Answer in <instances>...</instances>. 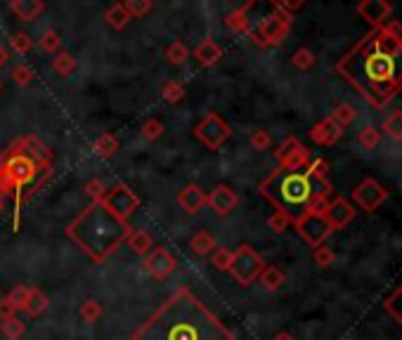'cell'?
<instances>
[{
    "label": "cell",
    "mask_w": 402,
    "mask_h": 340,
    "mask_svg": "<svg viewBox=\"0 0 402 340\" xmlns=\"http://www.w3.org/2000/svg\"><path fill=\"white\" fill-rule=\"evenodd\" d=\"M175 201H178V205L185 212L194 215V212H199L203 205H206V194H203V189L199 184H187V187L180 189V194Z\"/></svg>",
    "instance_id": "cell-19"
},
{
    "label": "cell",
    "mask_w": 402,
    "mask_h": 340,
    "mask_svg": "<svg viewBox=\"0 0 402 340\" xmlns=\"http://www.w3.org/2000/svg\"><path fill=\"white\" fill-rule=\"evenodd\" d=\"M194 60L201 64V67H213V64L220 62V57H223V47H220V42H216V40H201L199 45L194 47Z\"/></svg>",
    "instance_id": "cell-22"
},
{
    "label": "cell",
    "mask_w": 402,
    "mask_h": 340,
    "mask_svg": "<svg viewBox=\"0 0 402 340\" xmlns=\"http://www.w3.org/2000/svg\"><path fill=\"white\" fill-rule=\"evenodd\" d=\"M29 290H31V286H26V283H17V286L12 288L5 298H8V302L19 312V310H24L26 298H29Z\"/></svg>",
    "instance_id": "cell-39"
},
{
    "label": "cell",
    "mask_w": 402,
    "mask_h": 340,
    "mask_svg": "<svg viewBox=\"0 0 402 340\" xmlns=\"http://www.w3.org/2000/svg\"><path fill=\"white\" fill-rule=\"evenodd\" d=\"M306 173L313 175V177H320V180H327V175H329V163L324 161V159H310Z\"/></svg>",
    "instance_id": "cell-50"
},
{
    "label": "cell",
    "mask_w": 402,
    "mask_h": 340,
    "mask_svg": "<svg viewBox=\"0 0 402 340\" xmlns=\"http://www.w3.org/2000/svg\"><path fill=\"white\" fill-rule=\"evenodd\" d=\"M294 227L298 232V237L313 248L322 246L329 234L334 232L327 220H324V215H317V212H303V215L294 220Z\"/></svg>",
    "instance_id": "cell-10"
},
{
    "label": "cell",
    "mask_w": 402,
    "mask_h": 340,
    "mask_svg": "<svg viewBox=\"0 0 402 340\" xmlns=\"http://www.w3.org/2000/svg\"><path fill=\"white\" fill-rule=\"evenodd\" d=\"M10 47L15 50L17 55H26L29 50L33 47V38L26 31H17L15 35L10 38Z\"/></svg>",
    "instance_id": "cell-45"
},
{
    "label": "cell",
    "mask_w": 402,
    "mask_h": 340,
    "mask_svg": "<svg viewBox=\"0 0 402 340\" xmlns=\"http://www.w3.org/2000/svg\"><path fill=\"white\" fill-rule=\"evenodd\" d=\"M104 208H109L118 220L128 222V217L140 208V198L125 182H116L114 187L107 189V194L102 198Z\"/></svg>",
    "instance_id": "cell-9"
},
{
    "label": "cell",
    "mask_w": 402,
    "mask_h": 340,
    "mask_svg": "<svg viewBox=\"0 0 402 340\" xmlns=\"http://www.w3.org/2000/svg\"><path fill=\"white\" fill-rule=\"evenodd\" d=\"M0 333H3L5 340H19L26 333V324L19 317H10L0 322Z\"/></svg>",
    "instance_id": "cell-29"
},
{
    "label": "cell",
    "mask_w": 402,
    "mask_h": 340,
    "mask_svg": "<svg viewBox=\"0 0 402 340\" xmlns=\"http://www.w3.org/2000/svg\"><path fill=\"white\" fill-rule=\"evenodd\" d=\"M10 317H17V310L8 302V298H3V300H0V322Z\"/></svg>",
    "instance_id": "cell-51"
},
{
    "label": "cell",
    "mask_w": 402,
    "mask_h": 340,
    "mask_svg": "<svg viewBox=\"0 0 402 340\" xmlns=\"http://www.w3.org/2000/svg\"><path fill=\"white\" fill-rule=\"evenodd\" d=\"M123 7H125V12H128L130 19H143L154 10V3L152 0H125Z\"/></svg>",
    "instance_id": "cell-34"
},
{
    "label": "cell",
    "mask_w": 402,
    "mask_h": 340,
    "mask_svg": "<svg viewBox=\"0 0 402 340\" xmlns=\"http://www.w3.org/2000/svg\"><path fill=\"white\" fill-rule=\"evenodd\" d=\"M125 244H128V248L135 255H143L145 258V255L154 248V239L150 237V232L147 230H133L128 234V239H125Z\"/></svg>",
    "instance_id": "cell-23"
},
{
    "label": "cell",
    "mask_w": 402,
    "mask_h": 340,
    "mask_svg": "<svg viewBox=\"0 0 402 340\" xmlns=\"http://www.w3.org/2000/svg\"><path fill=\"white\" fill-rule=\"evenodd\" d=\"M166 60L173 64V67H180L189 60V47L182 40H173L171 45L166 47Z\"/></svg>",
    "instance_id": "cell-32"
},
{
    "label": "cell",
    "mask_w": 402,
    "mask_h": 340,
    "mask_svg": "<svg viewBox=\"0 0 402 340\" xmlns=\"http://www.w3.org/2000/svg\"><path fill=\"white\" fill-rule=\"evenodd\" d=\"M143 267H145V272L150 274L154 281H164V279H168V276L175 272V267H178V260H175L164 246H154L152 251L145 255Z\"/></svg>",
    "instance_id": "cell-12"
},
{
    "label": "cell",
    "mask_w": 402,
    "mask_h": 340,
    "mask_svg": "<svg viewBox=\"0 0 402 340\" xmlns=\"http://www.w3.org/2000/svg\"><path fill=\"white\" fill-rule=\"evenodd\" d=\"M189 246H192V251L196 253V255H211L218 248V244H216V237L211 232H206V230H199L194 234L192 239H189Z\"/></svg>",
    "instance_id": "cell-26"
},
{
    "label": "cell",
    "mask_w": 402,
    "mask_h": 340,
    "mask_svg": "<svg viewBox=\"0 0 402 340\" xmlns=\"http://www.w3.org/2000/svg\"><path fill=\"white\" fill-rule=\"evenodd\" d=\"M357 142H359V147L362 149H374V147H379V142H381V132L376 130V128H372V125H367L359 130L357 135Z\"/></svg>",
    "instance_id": "cell-44"
},
{
    "label": "cell",
    "mask_w": 402,
    "mask_h": 340,
    "mask_svg": "<svg viewBox=\"0 0 402 340\" xmlns=\"http://www.w3.org/2000/svg\"><path fill=\"white\" fill-rule=\"evenodd\" d=\"M384 307H386L388 314H391L395 322L402 326V286L395 290L391 298H388V300L384 302Z\"/></svg>",
    "instance_id": "cell-42"
},
{
    "label": "cell",
    "mask_w": 402,
    "mask_h": 340,
    "mask_svg": "<svg viewBox=\"0 0 402 340\" xmlns=\"http://www.w3.org/2000/svg\"><path fill=\"white\" fill-rule=\"evenodd\" d=\"M38 47L43 50V52H48V55H57V52H62V38H60V33L55 31V28H45V31L40 33V38H38Z\"/></svg>",
    "instance_id": "cell-30"
},
{
    "label": "cell",
    "mask_w": 402,
    "mask_h": 340,
    "mask_svg": "<svg viewBox=\"0 0 402 340\" xmlns=\"http://www.w3.org/2000/svg\"><path fill=\"white\" fill-rule=\"evenodd\" d=\"M400 24H402V21H400Z\"/></svg>",
    "instance_id": "cell-56"
},
{
    "label": "cell",
    "mask_w": 402,
    "mask_h": 340,
    "mask_svg": "<svg viewBox=\"0 0 402 340\" xmlns=\"http://www.w3.org/2000/svg\"><path fill=\"white\" fill-rule=\"evenodd\" d=\"M86 194L90 196V201H93V203H102L104 194H107V184H104L100 177H95V180H88L86 182Z\"/></svg>",
    "instance_id": "cell-47"
},
{
    "label": "cell",
    "mask_w": 402,
    "mask_h": 340,
    "mask_svg": "<svg viewBox=\"0 0 402 340\" xmlns=\"http://www.w3.org/2000/svg\"><path fill=\"white\" fill-rule=\"evenodd\" d=\"M249 142H251V147L256 149V152H267V149L272 147V137H270V132L263 130V128H258V130H253Z\"/></svg>",
    "instance_id": "cell-49"
},
{
    "label": "cell",
    "mask_w": 402,
    "mask_h": 340,
    "mask_svg": "<svg viewBox=\"0 0 402 340\" xmlns=\"http://www.w3.org/2000/svg\"><path fill=\"white\" fill-rule=\"evenodd\" d=\"M133 227L118 220L104 203H90L79 212V217L67 227V237L88 255L90 260L104 262L125 244Z\"/></svg>",
    "instance_id": "cell-3"
},
{
    "label": "cell",
    "mask_w": 402,
    "mask_h": 340,
    "mask_svg": "<svg viewBox=\"0 0 402 340\" xmlns=\"http://www.w3.org/2000/svg\"><path fill=\"white\" fill-rule=\"evenodd\" d=\"M50 307V298H48L40 288H31L29 290V298H26V305H24V312L29 317H40L43 312H48Z\"/></svg>",
    "instance_id": "cell-24"
},
{
    "label": "cell",
    "mask_w": 402,
    "mask_h": 340,
    "mask_svg": "<svg viewBox=\"0 0 402 340\" xmlns=\"http://www.w3.org/2000/svg\"><path fill=\"white\" fill-rule=\"evenodd\" d=\"M0 92H3V81H0Z\"/></svg>",
    "instance_id": "cell-55"
},
{
    "label": "cell",
    "mask_w": 402,
    "mask_h": 340,
    "mask_svg": "<svg viewBox=\"0 0 402 340\" xmlns=\"http://www.w3.org/2000/svg\"><path fill=\"white\" fill-rule=\"evenodd\" d=\"M260 196L267 198L277 210H284L294 220L303 215L308 203L315 198L313 180L306 170H272L263 182L258 184Z\"/></svg>",
    "instance_id": "cell-4"
},
{
    "label": "cell",
    "mask_w": 402,
    "mask_h": 340,
    "mask_svg": "<svg viewBox=\"0 0 402 340\" xmlns=\"http://www.w3.org/2000/svg\"><path fill=\"white\" fill-rule=\"evenodd\" d=\"M256 5V3H246L242 7H237V10L228 12V17H225V26L230 28L232 33H251V19H249V10Z\"/></svg>",
    "instance_id": "cell-20"
},
{
    "label": "cell",
    "mask_w": 402,
    "mask_h": 340,
    "mask_svg": "<svg viewBox=\"0 0 402 340\" xmlns=\"http://www.w3.org/2000/svg\"><path fill=\"white\" fill-rule=\"evenodd\" d=\"M384 132L395 142H402V111H393L391 116H386L384 120Z\"/></svg>",
    "instance_id": "cell-36"
},
{
    "label": "cell",
    "mask_w": 402,
    "mask_h": 340,
    "mask_svg": "<svg viewBox=\"0 0 402 340\" xmlns=\"http://www.w3.org/2000/svg\"><path fill=\"white\" fill-rule=\"evenodd\" d=\"M3 208H5V196L0 194V212H3Z\"/></svg>",
    "instance_id": "cell-54"
},
{
    "label": "cell",
    "mask_w": 402,
    "mask_h": 340,
    "mask_svg": "<svg viewBox=\"0 0 402 340\" xmlns=\"http://www.w3.org/2000/svg\"><path fill=\"white\" fill-rule=\"evenodd\" d=\"M291 225H294V217L286 215L284 210H274L272 215L267 217V227H270L274 234H284Z\"/></svg>",
    "instance_id": "cell-37"
},
{
    "label": "cell",
    "mask_w": 402,
    "mask_h": 340,
    "mask_svg": "<svg viewBox=\"0 0 402 340\" xmlns=\"http://www.w3.org/2000/svg\"><path fill=\"white\" fill-rule=\"evenodd\" d=\"M52 69H55V74H60V76L74 74L76 57L72 52H67V50H62V52H57V57H52Z\"/></svg>",
    "instance_id": "cell-31"
},
{
    "label": "cell",
    "mask_w": 402,
    "mask_h": 340,
    "mask_svg": "<svg viewBox=\"0 0 402 340\" xmlns=\"http://www.w3.org/2000/svg\"><path fill=\"white\" fill-rule=\"evenodd\" d=\"M0 166L5 168V173L10 175L12 184H15V205H17V217L15 225H19V210H22V196L24 191L31 187L33 182L40 177V166L31 159L29 154L19 147V142L15 140L12 144L0 154Z\"/></svg>",
    "instance_id": "cell-5"
},
{
    "label": "cell",
    "mask_w": 402,
    "mask_h": 340,
    "mask_svg": "<svg viewBox=\"0 0 402 340\" xmlns=\"http://www.w3.org/2000/svg\"><path fill=\"white\" fill-rule=\"evenodd\" d=\"M8 57H10V55H8V50H5L3 45H0V67H3V64L8 62Z\"/></svg>",
    "instance_id": "cell-53"
},
{
    "label": "cell",
    "mask_w": 402,
    "mask_h": 340,
    "mask_svg": "<svg viewBox=\"0 0 402 340\" xmlns=\"http://www.w3.org/2000/svg\"><path fill=\"white\" fill-rule=\"evenodd\" d=\"M206 203L211 205V210H213L216 215L225 217L239 205V194L235 189H230L228 184H218V187L206 196Z\"/></svg>",
    "instance_id": "cell-15"
},
{
    "label": "cell",
    "mask_w": 402,
    "mask_h": 340,
    "mask_svg": "<svg viewBox=\"0 0 402 340\" xmlns=\"http://www.w3.org/2000/svg\"><path fill=\"white\" fill-rule=\"evenodd\" d=\"M161 97H164V102L168 104H178L185 99V85L180 81H168L164 83V88H161Z\"/></svg>",
    "instance_id": "cell-33"
},
{
    "label": "cell",
    "mask_w": 402,
    "mask_h": 340,
    "mask_svg": "<svg viewBox=\"0 0 402 340\" xmlns=\"http://www.w3.org/2000/svg\"><path fill=\"white\" fill-rule=\"evenodd\" d=\"M388 198V191L384 189V184H379L374 177H367L357 184V189L352 191V201H355L359 208L372 212L376 210L381 203H384Z\"/></svg>",
    "instance_id": "cell-13"
},
{
    "label": "cell",
    "mask_w": 402,
    "mask_h": 340,
    "mask_svg": "<svg viewBox=\"0 0 402 340\" xmlns=\"http://www.w3.org/2000/svg\"><path fill=\"white\" fill-rule=\"evenodd\" d=\"M104 21L114 28V31H123L125 26L130 24V17H128V12H125V7L123 3H114V5H109L107 10H104Z\"/></svg>",
    "instance_id": "cell-25"
},
{
    "label": "cell",
    "mask_w": 402,
    "mask_h": 340,
    "mask_svg": "<svg viewBox=\"0 0 402 340\" xmlns=\"http://www.w3.org/2000/svg\"><path fill=\"white\" fill-rule=\"evenodd\" d=\"M17 142H19V147L38 163L40 170H52V152L45 142H40L36 135H24V137H19Z\"/></svg>",
    "instance_id": "cell-17"
},
{
    "label": "cell",
    "mask_w": 402,
    "mask_h": 340,
    "mask_svg": "<svg viewBox=\"0 0 402 340\" xmlns=\"http://www.w3.org/2000/svg\"><path fill=\"white\" fill-rule=\"evenodd\" d=\"M291 62H294V67H296V69L308 71V69H313V67H315V55L310 52L308 47H301V50H296V52H294Z\"/></svg>",
    "instance_id": "cell-46"
},
{
    "label": "cell",
    "mask_w": 402,
    "mask_h": 340,
    "mask_svg": "<svg viewBox=\"0 0 402 340\" xmlns=\"http://www.w3.org/2000/svg\"><path fill=\"white\" fill-rule=\"evenodd\" d=\"M258 281H260V286H263L265 290H279L281 283L286 281V276H284V272H281L279 267L265 265L263 272H260V276H258Z\"/></svg>",
    "instance_id": "cell-27"
},
{
    "label": "cell",
    "mask_w": 402,
    "mask_h": 340,
    "mask_svg": "<svg viewBox=\"0 0 402 340\" xmlns=\"http://www.w3.org/2000/svg\"><path fill=\"white\" fill-rule=\"evenodd\" d=\"M133 340H235V333L192 290L180 286L133 333Z\"/></svg>",
    "instance_id": "cell-2"
},
{
    "label": "cell",
    "mask_w": 402,
    "mask_h": 340,
    "mask_svg": "<svg viewBox=\"0 0 402 340\" xmlns=\"http://www.w3.org/2000/svg\"><path fill=\"white\" fill-rule=\"evenodd\" d=\"M336 71L374 106H386L402 90V24L374 28Z\"/></svg>",
    "instance_id": "cell-1"
},
{
    "label": "cell",
    "mask_w": 402,
    "mask_h": 340,
    "mask_svg": "<svg viewBox=\"0 0 402 340\" xmlns=\"http://www.w3.org/2000/svg\"><path fill=\"white\" fill-rule=\"evenodd\" d=\"M331 120H334V123H338L345 130V128H348L352 120H355V109H352V104H348V102H341L336 106L334 111H331V116H329Z\"/></svg>",
    "instance_id": "cell-35"
},
{
    "label": "cell",
    "mask_w": 402,
    "mask_h": 340,
    "mask_svg": "<svg viewBox=\"0 0 402 340\" xmlns=\"http://www.w3.org/2000/svg\"><path fill=\"white\" fill-rule=\"evenodd\" d=\"M313 260H315V265L317 267H331V265H334V260H336V253L334 251H331V248L329 246H317L315 248V253H313Z\"/></svg>",
    "instance_id": "cell-48"
},
{
    "label": "cell",
    "mask_w": 402,
    "mask_h": 340,
    "mask_svg": "<svg viewBox=\"0 0 402 340\" xmlns=\"http://www.w3.org/2000/svg\"><path fill=\"white\" fill-rule=\"evenodd\" d=\"M164 123H161L159 118H150V120H145L143 123V128H140V132H143V137L147 140V142H157L161 135H164Z\"/></svg>",
    "instance_id": "cell-41"
},
{
    "label": "cell",
    "mask_w": 402,
    "mask_h": 340,
    "mask_svg": "<svg viewBox=\"0 0 402 340\" xmlns=\"http://www.w3.org/2000/svg\"><path fill=\"white\" fill-rule=\"evenodd\" d=\"M272 340H296L291 333H286V331H281V333H277V336H274Z\"/></svg>",
    "instance_id": "cell-52"
},
{
    "label": "cell",
    "mask_w": 402,
    "mask_h": 340,
    "mask_svg": "<svg viewBox=\"0 0 402 340\" xmlns=\"http://www.w3.org/2000/svg\"><path fill=\"white\" fill-rule=\"evenodd\" d=\"M265 267V260L253 251L251 246H239L237 251H232V265L228 272L235 276V281L239 286H249L260 276Z\"/></svg>",
    "instance_id": "cell-6"
},
{
    "label": "cell",
    "mask_w": 402,
    "mask_h": 340,
    "mask_svg": "<svg viewBox=\"0 0 402 340\" xmlns=\"http://www.w3.org/2000/svg\"><path fill=\"white\" fill-rule=\"evenodd\" d=\"M291 31V21L289 19H281L279 14H267L265 19H260V24L256 28H251L249 38L253 45L258 47H274L279 45V42H284V38Z\"/></svg>",
    "instance_id": "cell-7"
},
{
    "label": "cell",
    "mask_w": 402,
    "mask_h": 340,
    "mask_svg": "<svg viewBox=\"0 0 402 340\" xmlns=\"http://www.w3.org/2000/svg\"><path fill=\"white\" fill-rule=\"evenodd\" d=\"M359 17L367 19L374 28H384L391 24L393 17V5L386 3V0H364V3L357 5Z\"/></svg>",
    "instance_id": "cell-14"
},
{
    "label": "cell",
    "mask_w": 402,
    "mask_h": 340,
    "mask_svg": "<svg viewBox=\"0 0 402 340\" xmlns=\"http://www.w3.org/2000/svg\"><path fill=\"white\" fill-rule=\"evenodd\" d=\"M10 10L17 19L22 21H36L40 14L45 12V3L43 0H12Z\"/></svg>",
    "instance_id": "cell-21"
},
{
    "label": "cell",
    "mask_w": 402,
    "mask_h": 340,
    "mask_svg": "<svg viewBox=\"0 0 402 340\" xmlns=\"http://www.w3.org/2000/svg\"><path fill=\"white\" fill-rule=\"evenodd\" d=\"M118 147H121V144H118L116 135H111V132H102L100 137L93 142L95 154L102 156V159H111V156L118 152Z\"/></svg>",
    "instance_id": "cell-28"
},
{
    "label": "cell",
    "mask_w": 402,
    "mask_h": 340,
    "mask_svg": "<svg viewBox=\"0 0 402 340\" xmlns=\"http://www.w3.org/2000/svg\"><path fill=\"white\" fill-rule=\"evenodd\" d=\"M33 78H36V71H33L29 64H17V67L12 69V81H15L17 85H22V88L31 85Z\"/></svg>",
    "instance_id": "cell-43"
},
{
    "label": "cell",
    "mask_w": 402,
    "mask_h": 340,
    "mask_svg": "<svg viewBox=\"0 0 402 340\" xmlns=\"http://www.w3.org/2000/svg\"><path fill=\"white\" fill-rule=\"evenodd\" d=\"M211 265L216 269H220V272H228L230 265H232V251L230 248H223L218 246L213 253H211Z\"/></svg>",
    "instance_id": "cell-40"
},
{
    "label": "cell",
    "mask_w": 402,
    "mask_h": 340,
    "mask_svg": "<svg viewBox=\"0 0 402 340\" xmlns=\"http://www.w3.org/2000/svg\"><path fill=\"white\" fill-rule=\"evenodd\" d=\"M324 220L329 222L331 230H343V227H348L355 220V208L343 196H336L334 201H329L327 210H324Z\"/></svg>",
    "instance_id": "cell-16"
},
{
    "label": "cell",
    "mask_w": 402,
    "mask_h": 340,
    "mask_svg": "<svg viewBox=\"0 0 402 340\" xmlns=\"http://www.w3.org/2000/svg\"><path fill=\"white\" fill-rule=\"evenodd\" d=\"M274 159H277V168L281 170H306L310 163V152L303 147L301 140L296 137H286L274 152Z\"/></svg>",
    "instance_id": "cell-11"
},
{
    "label": "cell",
    "mask_w": 402,
    "mask_h": 340,
    "mask_svg": "<svg viewBox=\"0 0 402 340\" xmlns=\"http://www.w3.org/2000/svg\"><path fill=\"white\" fill-rule=\"evenodd\" d=\"M341 135H343V128L334 123L329 116L320 120L317 125L310 128V140L315 142V144H320V147H331V144H336L338 140H341Z\"/></svg>",
    "instance_id": "cell-18"
},
{
    "label": "cell",
    "mask_w": 402,
    "mask_h": 340,
    "mask_svg": "<svg viewBox=\"0 0 402 340\" xmlns=\"http://www.w3.org/2000/svg\"><path fill=\"white\" fill-rule=\"evenodd\" d=\"M102 305L97 302V300H86L81 305V310H79V314L81 319L86 324H95V322H100V317H102Z\"/></svg>",
    "instance_id": "cell-38"
},
{
    "label": "cell",
    "mask_w": 402,
    "mask_h": 340,
    "mask_svg": "<svg viewBox=\"0 0 402 340\" xmlns=\"http://www.w3.org/2000/svg\"><path fill=\"white\" fill-rule=\"evenodd\" d=\"M194 137L211 152H218L232 137V128L220 118V113L211 111L194 125Z\"/></svg>",
    "instance_id": "cell-8"
}]
</instances>
